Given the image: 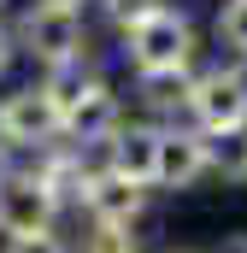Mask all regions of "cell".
<instances>
[{
	"instance_id": "6da1fadb",
	"label": "cell",
	"mask_w": 247,
	"mask_h": 253,
	"mask_svg": "<svg viewBox=\"0 0 247 253\" xmlns=\"http://www.w3.org/2000/svg\"><path fill=\"white\" fill-rule=\"evenodd\" d=\"M12 42H18V59H30V71H53L65 59L94 53V24H88V12L24 0L12 12Z\"/></svg>"
},
{
	"instance_id": "52a82bcc",
	"label": "cell",
	"mask_w": 247,
	"mask_h": 253,
	"mask_svg": "<svg viewBox=\"0 0 247 253\" xmlns=\"http://www.w3.org/2000/svg\"><path fill=\"white\" fill-rule=\"evenodd\" d=\"M200 71V65H194ZM194 71H153V77H129V118H147V124H188V88H194Z\"/></svg>"
},
{
	"instance_id": "9a60e30c",
	"label": "cell",
	"mask_w": 247,
	"mask_h": 253,
	"mask_svg": "<svg viewBox=\"0 0 247 253\" xmlns=\"http://www.w3.org/2000/svg\"><path fill=\"white\" fill-rule=\"evenodd\" d=\"M159 6H165V0H94L88 12H100V24H106V36L118 42L124 30H135V24H141V18H153Z\"/></svg>"
},
{
	"instance_id": "ac0fdd59",
	"label": "cell",
	"mask_w": 247,
	"mask_h": 253,
	"mask_svg": "<svg viewBox=\"0 0 247 253\" xmlns=\"http://www.w3.org/2000/svg\"><path fill=\"white\" fill-rule=\"evenodd\" d=\"M212 253H247V230H236V236H224Z\"/></svg>"
},
{
	"instance_id": "7402d4cb",
	"label": "cell",
	"mask_w": 247,
	"mask_h": 253,
	"mask_svg": "<svg viewBox=\"0 0 247 253\" xmlns=\"http://www.w3.org/2000/svg\"><path fill=\"white\" fill-rule=\"evenodd\" d=\"M165 253H200V248H165Z\"/></svg>"
},
{
	"instance_id": "e0dca14e",
	"label": "cell",
	"mask_w": 247,
	"mask_h": 253,
	"mask_svg": "<svg viewBox=\"0 0 247 253\" xmlns=\"http://www.w3.org/2000/svg\"><path fill=\"white\" fill-rule=\"evenodd\" d=\"M12 65H18V42H12V18H0V88L12 83Z\"/></svg>"
},
{
	"instance_id": "ffe728a7",
	"label": "cell",
	"mask_w": 247,
	"mask_h": 253,
	"mask_svg": "<svg viewBox=\"0 0 247 253\" xmlns=\"http://www.w3.org/2000/svg\"><path fill=\"white\" fill-rule=\"evenodd\" d=\"M6 159H12V147H6V135H0V165H6Z\"/></svg>"
},
{
	"instance_id": "7a4b0ae2",
	"label": "cell",
	"mask_w": 247,
	"mask_h": 253,
	"mask_svg": "<svg viewBox=\"0 0 247 253\" xmlns=\"http://www.w3.org/2000/svg\"><path fill=\"white\" fill-rule=\"evenodd\" d=\"M118 59L129 77H153V71H194L200 59V24L183 6H159L153 18H141L135 30L118 36Z\"/></svg>"
},
{
	"instance_id": "d6986e66",
	"label": "cell",
	"mask_w": 247,
	"mask_h": 253,
	"mask_svg": "<svg viewBox=\"0 0 247 253\" xmlns=\"http://www.w3.org/2000/svg\"><path fill=\"white\" fill-rule=\"evenodd\" d=\"M41 6H71V12H88L94 0H41Z\"/></svg>"
},
{
	"instance_id": "30bf717a",
	"label": "cell",
	"mask_w": 247,
	"mask_h": 253,
	"mask_svg": "<svg viewBox=\"0 0 247 253\" xmlns=\"http://www.w3.org/2000/svg\"><path fill=\"white\" fill-rule=\"evenodd\" d=\"M153 159H159V124L147 118H124L112 135V171L129 183H147L153 189Z\"/></svg>"
},
{
	"instance_id": "2e32d148",
	"label": "cell",
	"mask_w": 247,
	"mask_h": 253,
	"mask_svg": "<svg viewBox=\"0 0 247 253\" xmlns=\"http://www.w3.org/2000/svg\"><path fill=\"white\" fill-rule=\"evenodd\" d=\"M0 253H71V236H65L59 224L53 230H30V236H6Z\"/></svg>"
},
{
	"instance_id": "8992f818",
	"label": "cell",
	"mask_w": 247,
	"mask_h": 253,
	"mask_svg": "<svg viewBox=\"0 0 247 253\" xmlns=\"http://www.w3.org/2000/svg\"><path fill=\"white\" fill-rule=\"evenodd\" d=\"M212 177V141L194 124H165L159 129V159H153V194H183Z\"/></svg>"
},
{
	"instance_id": "8fae6325",
	"label": "cell",
	"mask_w": 247,
	"mask_h": 253,
	"mask_svg": "<svg viewBox=\"0 0 247 253\" xmlns=\"http://www.w3.org/2000/svg\"><path fill=\"white\" fill-rule=\"evenodd\" d=\"M71 253H147V236H141V224L82 218V230L71 236Z\"/></svg>"
},
{
	"instance_id": "7c38bea8",
	"label": "cell",
	"mask_w": 247,
	"mask_h": 253,
	"mask_svg": "<svg viewBox=\"0 0 247 253\" xmlns=\"http://www.w3.org/2000/svg\"><path fill=\"white\" fill-rule=\"evenodd\" d=\"M100 77H106V71L94 65V53H88V59H65V65H53V71H36V83L53 94L59 118L77 106V100H82V94H88V88H94V83H100Z\"/></svg>"
},
{
	"instance_id": "5bb4252c",
	"label": "cell",
	"mask_w": 247,
	"mask_h": 253,
	"mask_svg": "<svg viewBox=\"0 0 247 253\" xmlns=\"http://www.w3.org/2000/svg\"><path fill=\"white\" fill-rule=\"evenodd\" d=\"M212 36H218L224 59H242V65H247V0H218Z\"/></svg>"
},
{
	"instance_id": "44dd1931",
	"label": "cell",
	"mask_w": 247,
	"mask_h": 253,
	"mask_svg": "<svg viewBox=\"0 0 247 253\" xmlns=\"http://www.w3.org/2000/svg\"><path fill=\"white\" fill-rule=\"evenodd\" d=\"M0 18H12V0H0Z\"/></svg>"
},
{
	"instance_id": "277c9868",
	"label": "cell",
	"mask_w": 247,
	"mask_h": 253,
	"mask_svg": "<svg viewBox=\"0 0 247 253\" xmlns=\"http://www.w3.org/2000/svg\"><path fill=\"white\" fill-rule=\"evenodd\" d=\"M0 135H6L12 159H24V153H36V147H47V141L65 135V118H59V106H53V94L36 83V71L24 83H6L0 88Z\"/></svg>"
},
{
	"instance_id": "5b68a950",
	"label": "cell",
	"mask_w": 247,
	"mask_h": 253,
	"mask_svg": "<svg viewBox=\"0 0 247 253\" xmlns=\"http://www.w3.org/2000/svg\"><path fill=\"white\" fill-rule=\"evenodd\" d=\"M59 218H65V200L24 159L0 165V242L6 236H30V230H53Z\"/></svg>"
},
{
	"instance_id": "ba28073f",
	"label": "cell",
	"mask_w": 247,
	"mask_h": 253,
	"mask_svg": "<svg viewBox=\"0 0 247 253\" xmlns=\"http://www.w3.org/2000/svg\"><path fill=\"white\" fill-rule=\"evenodd\" d=\"M129 118V100H124V88L112 77H100L71 112H65V141H106V135H118V124Z\"/></svg>"
},
{
	"instance_id": "9c48e42d",
	"label": "cell",
	"mask_w": 247,
	"mask_h": 253,
	"mask_svg": "<svg viewBox=\"0 0 247 253\" xmlns=\"http://www.w3.org/2000/svg\"><path fill=\"white\" fill-rule=\"evenodd\" d=\"M147 206H153V189H147V183H129V177H118V171H106V177L82 183V194H77V212H82V218L141 224V218H147Z\"/></svg>"
},
{
	"instance_id": "4fadbf2b",
	"label": "cell",
	"mask_w": 247,
	"mask_h": 253,
	"mask_svg": "<svg viewBox=\"0 0 247 253\" xmlns=\"http://www.w3.org/2000/svg\"><path fill=\"white\" fill-rule=\"evenodd\" d=\"M206 141H212V177H218V183H236V189H247V129L206 135Z\"/></svg>"
},
{
	"instance_id": "3957f363",
	"label": "cell",
	"mask_w": 247,
	"mask_h": 253,
	"mask_svg": "<svg viewBox=\"0 0 247 253\" xmlns=\"http://www.w3.org/2000/svg\"><path fill=\"white\" fill-rule=\"evenodd\" d=\"M188 124L200 129V135L247 129V65L242 59H218V65H200V71H194Z\"/></svg>"
}]
</instances>
